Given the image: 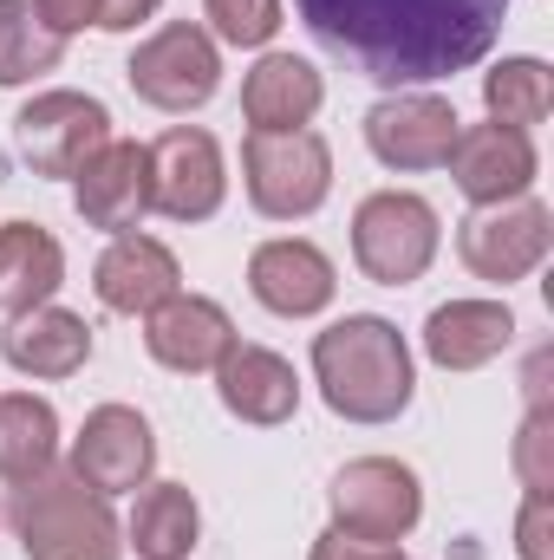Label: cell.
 <instances>
[{
    "label": "cell",
    "mask_w": 554,
    "mask_h": 560,
    "mask_svg": "<svg viewBox=\"0 0 554 560\" xmlns=\"http://www.w3.org/2000/svg\"><path fill=\"white\" fill-rule=\"evenodd\" d=\"M229 196L222 143L196 125H176L150 143V209L170 222H209Z\"/></svg>",
    "instance_id": "cell-10"
},
{
    "label": "cell",
    "mask_w": 554,
    "mask_h": 560,
    "mask_svg": "<svg viewBox=\"0 0 554 560\" xmlns=\"http://www.w3.org/2000/svg\"><path fill=\"white\" fill-rule=\"evenodd\" d=\"M112 143V112L92 92H39L13 118V150L33 176H79Z\"/></svg>",
    "instance_id": "cell-8"
},
{
    "label": "cell",
    "mask_w": 554,
    "mask_h": 560,
    "mask_svg": "<svg viewBox=\"0 0 554 560\" xmlns=\"http://www.w3.org/2000/svg\"><path fill=\"white\" fill-rule=\"evenodd\" d=\"M66 59V39L39 20V0H0V85H26Z\"/></svg>",
    "instance_id": "cell-26"
},
{
    "label": "cell",
    "mask_w": 554,
    "mask_h": 560,
    "mask_svg": "<svg viewBox=\"0 0 554 560\" xmlns=\"http://www.w3.org/2000/svg\"><path fill=\"white\" fill-rule=\"evenodd\" d=\"M0 352L26 378H72L92 359V326L79 313H66V306H33V313H13L7 319Z\"/></svg>",
    "instance_id": "cell-21"
},
{
    "label": "cell",
    "mask_w": 554,
    "mask_h": 560,
    "mask_svg": "<svg viewBox=\"0 0 554 560\" xmlns=\"http://www.w3.org/2000/svg\"><path fill=\"white\" fill-rule=\"evenodd\" d=\"M99 7H105V0H39V20H46L59 39H72V33H85V26H99Z\"/></svg>",
    "instance_id": "cell-29"
},
{
    "label": "cell",
    "mask_w": 554,
    "mask_h": 560,
    "mask_svg": "<svg viewBox=\"0 0 554 560\" xmlns=\"http://www.w3.org/2000/svg\"><path fill=\"white\" fill-rule=\"evenodd\" d=\"M242 183L268 222H300L333 196V150L320 131H249Z\"/></svg>",
    "instance_id": "cell-4"
},
{
    "label": "cell",
    "mask_w": 554,
    "mask_h": 560,
    "mask_svg": "<svg viewBox=\"0 0 554 560\" xmlns=\"http://www.w3.org/2000/svg\"><path fill=\"white\" fill-rule=\"evenodd\" d=\"M66 287V248L39 229V222H7L0 229V313H33L53 306V293Z\"/></svg>",
    "instance_id": "cell-22"
},
{
    "label": "cell",
    "mask_w": 554,
    "mask_h": 560,
    "mask_svg": "<svg viewBox=\"0 0 554 560\" xmlns=\"http://www.w3.org/2000/svg\"><path fill=\"white\" fill-rule=\"evenodd\" d=\"M483 105H489V125H509V131H535L549 125L554 112V72L542 59H503L496 72H483Z\"/></svg>",
    "instance_id": "cell-25"
},
{
    "label": "cell",
    "mask_w": 554,
    "mask_h": 560,
    "mask_svg": "<svg viewBox=\"0 0 554 560\" xmlns=\"http://www.w3.org/2000/svg\"><path fill=\"white\" fill-rule=\"evenodd\" d=\"M125 535H131L138 560H189L196 535H203V509L183 482H143Z\"/></svg>",
    "instance_id": "cell-23"
},
{
    "label": "cell",
    "mask_w": 554,
    "mask_h": 560,
    "mask_svg": "<svg viewBox=\"0 0 554 560\" xmlns=\"http://www.w3.org/2000/svg\"><path fill=\"white\" fill-rule=\"evenodd\" d=\"M72 202L85 215V229L105 235H131L150 209V143H105L79 176H72Z\"/></svg>",
    "instance_id": "cell-16"
},
{
    "label": "cell",
    "mask_w": 554,
    "mask_h": 560,
    "mask_svg": "<svg viewBox=\"0 0 554 560\" xmlns=\"http://www.w3.org/2000/svg\"><path fill=\"white\" fill-rule=\"evenodd\" d=\"M437 209L412 189H379L353 215V261L379 287H412L437 261Z\"/></svg>",
    "instance_id": "cell-5"
},
{
    "label": "cell",
    "mask_w": 554,
    "mask_h": 560,
    "mask_svg": "<svg viewBox=\"0 0 554 560\" xmlns=\"http://www.w3.org/2000/svg\"><path fill=\"white\" fill-rule=\"evenodd\" d=\"M307 33L372 85H430L470 72L509 0H293Z\"/></svg>",
    "instance_id": "cell-1"
},
{
    "label": "cell",
    "mask_w": 554,
    "mask_h": 560,
    "mask_svg": "<svg viewBox=\"0 0 554 560\" xmlns=\"http://www.w3.org/2000/svg\"><path fill=\"white\" fill-rule=\"evenodd\" d=\"M13 535L26 560H118L125 548L112 495L85 489L72 469H46L13 489Z\"/></svg>",
    "instance_id": "cell-3"
},
{
    "label": "cell",
    "mask_w": 554,
    "mask_h": 560,
    "mask_svg": "<svg viewBox=\"0 0 554 560\" xmlns=\"http://www.w3.org/2000/svg\"><path fill=\"white\" fill-rule=\"evenodd\" d=\"M516 346V313L503 300H450L424 319V352L443 372H483Z\"/></svg>",
    "instance_id": "cell-18"
},
{
    "label": "cell",
    "mask_w": 554,
    "mask_h": 560,
    "mask_svg": "<svg viewBox=\"0 0 554 560\" xmlns=\"http://www.w3.org/2000/svg\"><path fill=\"white\" fill-rule=\"evenodd\" d=\"M313 378L326 411L346 423H392L417 392L412 346L379 313H346L313 339Z\"/></svg>",
    "instance_id": "cell-2"
},
{
    "label": "cell",
    "mask_w": 554,
    "mask_h": 560,
    "mask_svg": "<svg viewBox=\"0 0 554 560\" xmlns=\"http://www.w3.org/2000/svg\"><path fill=\"white\" fill-rule=\"evenodd\" d=\"M424 515V489L399 456H359L333 476V528L372 548H399Z\"/></svg>",
    "instance_id": "cell-7"
},
{
    "label": "cell",
    "mask_w": 554,
    "mask_h": 560,
    "mask_svg": "<svg viewBox=\"0 0 554 560\" xmlns=\"http://www.w3.org/2000/svg\"><path fill=\"white\" fill-rule=\"evenodd\" d=\"M92 293H99L105 313H157L170 293H183V268L163 242L131 229V235H112V248L99 255Z\"/></svg>",
    "instance_id": "cell-17"
},
{
    "label": "cell",
    "mask_w": 554,
    "mask_h": 560,
    "mask_svg": "<svg viewBox=\"0 0 554 560\" xmlns=\"http://www.w3.org/2000/svg\"><path fill=\"white\" fill-rule=\"evenodd\" d=\"M249 293H255L268 313H280V319H313V313L333 306L339 275H333V261H326L313 242L280 235V242H262V248L249 255Z\"/></svg>",
    "instance_id": "cell-15"
},
{
    "label": "cell",
    "mask_w": 554,
    "mask_h": 560,
    "mask_svg": "<svg viewBox=\"0 0 554 560\" xmlns=\"http://www.w3.org/2000/svg\"><path fill=\"white\" fill-rule=\"evenodd\" d=\"M320 105H326V79L300 52H262V66L242 79L249 131H307Z\"/></svg>",
    "instance_id": "cell-20"
},
{
    "label": "cell",
    "mask_w": 554,
    "mask_h": 560,
    "mask_svg": "<svg viewBox=\"0 0 554 560\" xmlns=\"http://www.w3.org/2000/svg\"><path fill=\"white\" fill-rule=\"evenodd\" d=\"M157 7H163V0H105V7H99V26H105V33H131V26L150 20Z\"/></svg>",
    "instance_id": "cell-32"
},
{
    "label": "cell",
    "mask_w": 554,
    "mask_h": 560,
    "mask_svg": "<svg viewBox=\"0 0 554 560\" xmlns=\"http://www.w3.org/2000/svg\"><path fill=\"white\" fill-rule=\"evenodd\" d=\"M549 443H554V418H549V405H529V418H522V436H516V469H522L529 495H549V489H554Z\"/></svg>",
    "instance_id": "cell-28"
},
{
    "label": "cell",
    "mask_w": 554,
    "mask_h": 560,
    "mask_svg": "<svg viewBox=\"0 0 554 560\" xmlns=\"http://www.w3.org/2000/svg\"><path fill=\"white\" fill-rule=\"evenodd\" d=\"M554 242V209L522 196V202H496V209H476L463 229H457V255L476 280H529L542 261H549Z\"/></svg>",
    "instance_id": "cell-9"
},
{
    "label": "cell",
    "mask_w": 554,
    "mask_h": 560,
    "mask_svg": "<svg viewBox=\"0 0 554 560\" xmlns=\"http://www.w3.org/2000/svg\"><path fill=\"white\" fill-rule=\"evenodd\" d=\"M59 456V411L33 392H7L0 398V482H33L46 476Z\"/></svg>",
    "instance_id": "cell-24"
},
{
    "label": "cell",
    "mask_w": 554,
    "mask_h": 560,
    "mask_svg": "<svg viewBox=\"0 0 554 560\" xmlns=\"http://www.w3.org/2000/svg\"><path fill=\"white\" fill-rule=\"evenodd\" d=\"M516 541H522V560H549V495H529V502H522Z\"/></svg>",
    "instance_id": "cell-31"
},
{
    "label": "cell",
    "mask_w": 554,
    "mask_h": 560,
    "mask_svg": "<svg viewBox=\"0 0 554 560\" xmlns=\"http://www.w3.org/2000/svg\"><path fill=\"white\" fill-rule=\"evenodd\" d=\"M143 346L163 372H216L235 346V319L203 293H170L157 313H143Z\"/></svg>",
    "instance_id": "cell-14"
},
{
    "label": "cell",
    "mask_w": 554,
    "mask_h": 560,
    "mask_svg": "<svg viewBox=\"0 0 554 560\" xmlns=\"http://www.w3.org/2000/svg\"><path fill=\"white\" fill-rule=\"evenodd\" d=\"M157 469V436L131 405H99L72 436V476L99 495H131Z\"/></svg>",
    "instance_id": "cell-11"
},
{
    "label": "cell",
    "mask_w": 554,
    "mask_h": 560,
    "mask_svg": "<svg viewBox=\"0 0 554 560\" xmlns=\"http://www.w3.org/2000/svg\"><path fill=\"white\" fill-rule=\"evenodd\" d=\"M216 392H222V411L242 423H287L300 411V378L293 365L268 352V346H229V359L216 365Z\"/></svg>",
    "instance_id": "cell-19"
},
{
    "label": "cell",
    "mask_w": 554,
    "mask_h": 560,
    "mask_svg": "<svg viewBox=\"0 0 554 560\" xmlns=\"http://www.w3.org/2000/svg\"><path fill=\"white\" fill-rule=\"evenodd\" d=\"M443 163H450L457 189H463L476 209L522 202V196L535 189V170H542L529 131H509V125H470V131H457V143H450Z\"/></svg>",
    "instance_id": "cell-12"
},
{
    "label": "cell",
    "mask_w": 554,
    "mask_h": 560,
    "mask_svg": "<svg viewBox=\"0 0 554 560\" xmlns=\"http://www.w3.org/2000/svg\"><path fill=\"white\" fill-rule=\"evenodd\" d=\"M457 105L437 92H399L366 112V143L385 170H437L457 143Z\"/></svg>",
    "instance_id": "cell-13"
},
{
    "label": "cell",
    "mask_w": 554,
    "mask_h": 560,
    "mask_svg": "<svg viewBox=\"0 0 554 560\" xmlns=\"http://www.w3.org/2000/svg\"><path fill=\"white\" fill-rule=\"evenodd\" d=\"M222 46H268L280 33V0H203Z\"/></svg>",
    "instance_id": "cell-27"
},
{
    "label": "cell",
    "mask_w": 554,
    "mask_h": 560,
    "mask_svg": "<svg viewBox=\"0 0 554 560\" xmlns=\"http://www.w3.org/2000/svg\"><path fill=\"white\" fill-rule=\"evenodd\" d=\"M307 560H405L399 548H372V541H353V535H339V528H326L320 541H313V555Z\"/></svg>",
    "instance_id": "cell-30"
},
{
    "label": "cell",
    "mask_w": 554,
    "mask_h": 560,
    "mask_svg": "<svg viewBox=\"0 0 554 560\" xmlns=\"http://www.w3.org/2000/svg\"><path fill=\"white\" fill-rule=\"evenodd\" d=\"M125 79H131V92H138L143 105L183 118V112H203V105L216 98V85H222V52H216V39H209L196 20H170V26H157L138 52H131Z\"/></svg>",
    "instance_id": "cell-6"
}]
</instances>
